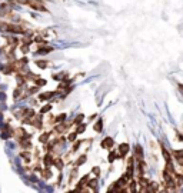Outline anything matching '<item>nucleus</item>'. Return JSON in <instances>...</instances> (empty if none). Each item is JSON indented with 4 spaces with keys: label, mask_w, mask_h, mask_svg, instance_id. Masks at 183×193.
<instances>
[{
    "label": "nucleus",
    "mask_w": 183,
    "mask_h": 193,
    "mask_svg": "<svg viewBox=\"0 0 183 193\" xmlns=\"http://www.w3.org/2000/svg\"><path fill=\"white\" fill-rule=\"evenodd\" d=\"M17 2H20V3H29V0H17Z\"/></svg>",
    "instance_id": "1"
}]
</instances>
